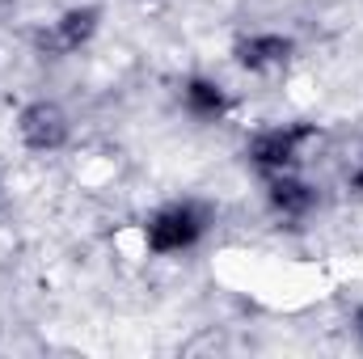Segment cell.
Wrapping results in <instances>:
<instances>
[{
    "label": "cell",
    "mask_w": 363,
    "mask_h": 359,
    "mask_svg": "<svg viewBox=\"0 0 363 359\" xmlns=\"http://www.w3.org/2000/svg\"><path fill=\"white\" fill-rule=\"evenodd\" d=\"M199 216L190 211V207H169V211H161L152 224H148V237H152V245L157 250H165V254H174V250H186L194 237H199Z\"/></svg>",
    "instance_id": "1"
},
{
    "label": "cell",
    "mask_w": 363,
    "mask_h": 359,
    "mask_svg": "<svg viewBox=\"0 0 363 359\" xmlns=\"http://www.w3.org/2000/svg\"><path fill=\"white\" fill-rule=\"evenodd\" d=\"M60 123H64V118H60L51 106H38V110H30V114H26L21 131H26V140H30V144L47 148V144H55V140H60V131H64Z\"/></svg>",
    "instance_id": "2"
}]
</instances>
